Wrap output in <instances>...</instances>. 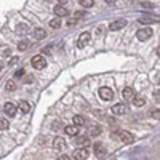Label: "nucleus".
<instances>
[{"label": "nucleus", "instance_id": "nucleus-1", "mask_svg": "<svg viewBox=\"0 0 160 160\" xmlns=\"http://www.w3.org/2000/svg\"><path fill=\"white\" fill-rule=\"evenodd\" d=\"M128 112V106L125 102H117L112 106V114L114 115H123Z\"/></svg>", "mask_w": 160, "mask_h": 160}, {"label": "nucleus", "instance_id": "nucleus-2", "mask_svg": "<svg viewBox=\"0 0 160 160\" xmlns=\"http://www.w3.org/2000/svg\"><path fill=\"white\" fill-rule=\"evenodd\" d=\"M32 68H35V69H43V68H47V59H45L42 55L34 56V58H32Z\"/></svg>", "mask_w": 160, "mask_h": 160}, {"label": "nucleus", "instance_id": "nucleus-3", "mask_svg": "<svg viewBox=\"0 0 160 160\" xmlns=\"http://www.w3.org/2000/svg\"><path fill=\"white\" fill-rule=\"evenodd\" d=\"M99 98L104 101H111L114 98V91L108 87H102V88H99Z\"/></svg>", "mask_w": 160, "mask_h": 160}, {"label": "nucleus", "instance_id": "nucleus-4", "mask_svg": "<svg viewBox=\"0 0 160 160\" xmlns=\"http://www.w3.org/2000/svg\"><path fill=\"white\" fill-rule=\"evenodd\" d=\"M136 37H138V40L144 42V40H148V38H151V37H152V29H149V28L139 29V31L136 32Z\"/></svg>", "mask_w": 160, "mask_h": 160}, {"label": "nucleus", "instance_id": "nucleus-5", "mask_svg": "<svg viewBox=\"0 0 160 160\" xmlns=\"http://www.w3.org/2000/svg\"><path fill=\"white\" fill-rule=\"evenodd\" d=\"M87 157H88V149H83V148H77L72 152V158L75 160H85Z\"/></svg>", "mask_w": 160, "mask_h": 160}, {"label": "nucleus", "instance_id": "nucleus-6", "mask_svg": "<svg viewBox=\"0 0 160 160\" xmlns=\"http://www.w3.org/2000/svg\"><path fill=\"white\" fill-rule=\"evenodd\" d=\"M3 111H5V114H7L8 117H13V115H16L18 108H16V104H13V102H7V104L3 106Z\"/></svg>", "mask_w": 160, "mask_h": 160}, {"label": "nucleus", "instance_id": "nucleus-7", "mask_svg": "<svg viewBox=\"0 0 160 160\" xmlns=\"http://www.w3.org/2000/svg\"><path fill=\"white\" fill-rule=\"evenodd\" d=\"M90 38H91V35H90V32H83L82 35L78 37V42H77V47L78 48H83L88 42H90Z\"/></svg>", "mask_w": 160, "mask_h": 160}, {"label": "nucleus", "instance_id": "nucleus-8", "mask_svg": "<svg viewBox=\"0 0 160 160\" xmlns=\"http://www.w3.org/2000/svg\"><path fill=\"white\" fill-rule=\"evenodd\" d=\"M123 98H125V101H128V102H131L133 99H135V96H136V93H135V90L133 88H130V87H127V88H123Z\"/></svg>", "mask_w": 160, "mask_h": 160}, {"label": "nucleus", "instance_id": "nucleus-9", "mask_svg": "<svg viewBox=\"0 0 160 160\" xmlns=\"http://www.w3.org/2000/svg\"><path fill=\"white\" fill-rule=\"evenodd\" d=\"M125 26H127V21L125 19H117V21H114V22L109 24V29L111 31H118V29H123Z\"/></svg>", "mask_w": 160, "mask_h": 160}, {"label": "nucleus", "instance_id": "nucleus-10", "mask_svg": "<svg viewBox=\"0 0 160 160\" xmlns=\"http://www.w3.org/2000/svg\"><path fill=\"white\" fill-rule=\"evenodd\" d=\"M93 151H95L96 157H104L106 155V148L102 146V142H96L95 146H93Z\"/></svg>", "mask_w": 160, "mask_h": 160}, {"label": "nucleus", "instance_id": "nucleus-11", "mask_svg": "<svg viewBox=\"0 0 160 160\" xmlns=\"http://www.w3.org/2000/svg\"><path fill=\"white\" fill-rule=\"evenodd\" d=\"M118 136H120V139H122L125 144H131V142H133V139H135L130 131H120V135H118Z\"/></svg>", "mask_w": 160, "mask_h": 160}, {"label": "nucleus", "instance_id": "nucleus-12", "mask_svg": "<svg viewBox=\"0 0 160 160\" xmlns=\"http://www.w3.org/2000/svg\"><path fill=\"white\" fill-rule=\"evenodd\" d=\"M68 8L66 7H62V5H56L55 7V15L58 16V18H61V16H68Z\"/></svg>", "mask_w": 160, "mask_h": 160}, {"label": "nucleus", "instance_id": "nucleus-13", "mask_svg": "<svg viewBox=\"0 0 160 160\" xmlns=\"http://www.w3.org/2000/svg\"><path fill=\"white\" fill-rule=\"evenodd\" d=\"M16 108H19V111H21V112L28 114V112L31 111V104H29L28 101H24V99H22V101H19V104L16 106Z\"/></svg>", "mask_w": 160, "mask_h": 160}, {"label": "nucleus", "instance_id": "nucleus-14", "mask_svg": "<svg viewBox=\"0 0 160 160\" xmlns=\"http://www.w3.org/2000/svg\"><path fill=\"white\" fill-rule=\"evenodd\" d=\"M64 133L68 136H77V133H78V128L75 125H69V127H66L64 128Z\"/></svg>", "mask_w": 160, "mask_h": 160}, {"label": "nucleus", "instance_id": "nucleus-15", "mask_svg": "<svg viewBox=\"0 0 160 160\" xmlns=\"http://www.w3.org/2000/svg\"><path fill=\"white\" fill-rule=\"evenodd\" d=\"M75 144H77V146H80V148H83V149H87V146L90 144V139H88L87 136H80V138H77Z\"/></svg>", "mask_w": 160, "mask_h": 160}, {"label": "nucleus", "instance_id": "nucleus-16", "mask_svg": "<svg viewBox=\"0 0 160 160\" xmlns=\"http://www.w3.org/2000/svg\"><path fill=\"white\" fill-rule=\"evenodd\" d=\"M64 139L62 138H55V141H53V148H55L56 151H62L64 149Z\"/></svg>", "mask_w": 160, "mask_h": 160}, {"label": "nucleus", "instance_id": "nucleus-17", "mask_svg": "<svg viewBox=\"0 0 160 160\" xmlns=\"http://www.w3.org/2000/svg\"><path fill=\"white\" fill-rule=\"evenodd\" d=\"M131 102L135 104L136 108H142V106L146 104V98H144V96H138V95H136V96H135V99H133Z\"/></svg>", "mask_w": 160, "mask_h": 160}, {"label": "nucleus", "instance_id": "nucleus-18", "mask_svg": "<svg viewBox=\"0 0 160 160\" xmlns=\"http://www.w3.org/2000/svg\"><path fill=\"white\" fill-rule=\"evenodd\" d=\"M28 24H18L16 26V34L18 35H26V34H28Z\"/></svg>", "mask_w": 160, "mask_h": 160}, {"label": "nucleus", "instance_id": "nucleus-19", "mask_svg": "<svg viewBox=\"0 0 160 160\" xmlns=\"http://www.w3.org/2000/svg\"><path fill=\"white\" fill-rule=\"evenodd\" d=\"M34 37H35L37 40H42V38H45V37H47V32H45L42 28H37V29L34 31Z\"/></svg>", "mask_w": 160, "mask_h": 160}, {"label": "nucleus", "instance_id": "nucleus-20", "mask_svg": "<svg viewBox=\"0 0 160 160\" xmlns=\"http://www.w3.org/2000/svg\"><path fill=\"white\" fill-rule=\"evenodd\" d=\"M85 123V117L83 115H74V125L78 128V127H82Z\"/></svg>", "mask_w": 160, "mask_h": 160}, {"label": "nucleus", "instance_id": "nucleus-21", "mask_svg": "<svg viewBox=\"0 0 160 160\" xmlns=\"http://www.w3.org/2000/svg\"><path fill=\"white\" fill-rule=\"evenodd\" d=\"M50 28H51V29H59V28H61V19H59V18L51 19V21H50Z\"/></svg>", "mask_w": 160, "mask_h": 160}, {"label": "nucleus", "instance_id": "nucleus-22", "mask_svg": "<svg viewBox=\"0 0 160 160\" xmlns=\"http://www.w3.org/2000/svg\"><path fill=\"white\" fill-rule=\"evenodd\" d=\"M99 133H101V127H99V125L91 127V130H90V135H91V136H98Z\"/></svg>", "mask_w": 160, "mask_h": 160}, {"label": "nucleus", "instance_id": "nucleus-23", "mask_svg": "<svg viewBox=\"0 0 160 160\" xmlns=\"http://www.w3.org/2000/svg\"><path fill=\"white\" fill-rule=\"evenodd\" d=\"M7 91H13V90H16V83H15V80H8L7 85H5Z\"/></svg>", "mask_w": 160, "mask_h": 160}, {"label": "nucleus", "instance_id": "nucleus-24", "mask_svg": "<svg viewBox=\"0 0 160 160\" xmlns=\"http://www.w3.org/2000/svg\"><path fill=\"white\" fill-rule=\"evenodd\" d=\"M10 123H8V120L7 118H2L0 117V130H8Z\"/></svg>", "mask_w": 160, "mask_h": 160}, {"label": "nucleus", "instance_id": "nucleus-25", "mask_svg": "<svg viewBox=\"0 0 160 160\" xmlns=\"http://www.w3.org/2000/svg\"><path fill=\"white\" fill-rule=\"evenodd\" d=\"M80 5H82L83 8H90V7L95 5V2H93V0H82V2H80Z\"/></svg>", "mask_w": 160, "mask_h": 160}, {"label": "nucleus", "instance_id": "nucleus-26", "mask_svg": "<svg viewBox=\"0 0 160 160\" xmlns=\"http://www.w3.org/2000/svg\"><path fill=\"white\" fill-rule=\"evenodd\" d=\"M28 47H29V42H26V40H22V42L18 43V50H19V51H24Z\"/></svg>", "mask_w": 160, "mask_h": 160}, {"label": "nucleus", "instance_id": "nucleus-27", "mask_svg": "<svg viewBox=\"0 0 160 160\" xmlns=\"http://www.w3.org/2000/svg\"><path fill=\"white\" fill-rule=\"evenodd\" d=\"M155 21H157L155 18H141V19H139L141 24H149V22H155Z\"/></svg>", "mask_w": 160, "mask_h": 160}, {"label": "nucleus", "instance_id": "nucleus-28", "mask_svg": "<svg viewBox=\"0 0 160 160\" xmlns=\"http://www.w3.org/2000/svg\"><path fill=\"white\" fill-rule=\"evenodd\" d=\"M83 16H85V13H80V11L75 13V19H80V18H83Z\"/></svg>", "mask_w": 160, "mask_h": 160}, {"label": "nucleus", "instance_id": "nucleus-29", "mask_svg": "<svg viewBox=\"0 0 160 160\" xmlns=\"http://www.w3.org/2000/svg\"><path fill=\"white\" fill-rule=\"evenodd\" d=\"M58 160H72V158L68 157V155H61V157H58Z\"/></svg>", "mask_w": 160, "mask_h": 160}, {"label": "nucleus", "instance_id": "nucleus-30", "mask_svg": "<svg viewBox=\"0 0 160 160\" xmlns=\"http://www.w3.org/2000/svg\"><path fill=\"white\" fill-rule=\"evenodd\" d=\"M96 34L99 35V34H102V28H98V31H96Z\"/></svg>", "mask_w": 160, "mask_h": 160}, {"label": "nucleus", "instance_id": "nucleus-31", "mask_svg": "<svg viewBox=\"0 0 160 160\" xmlns=\"http://www.w3.org/2000/svg\"><path fill=\"white\" fill-rule=\"evenodd\" d=\"M22 74H24V71H19V72H16V77H21Z\"/></svg>", "mask_w": 160, "mask_h": 160}, {"label": "nucleus", "instance_id": "nucleus-32", "mask_svg": "<svg viewBox=\"0 0 160 160\" xmlns=\"http://www.w3.org/2000/svg\"><path fill=\"white\" fill-rule=\"evenodd\" d=\"M2 68H3V62H2V61H0V71H2Z\"/></svg>", "mask_w": 160, "mask_h": 160}]
</instances>
